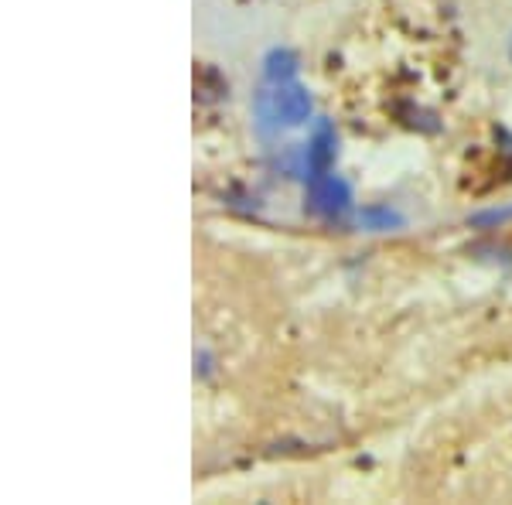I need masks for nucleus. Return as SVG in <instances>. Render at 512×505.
I'll use <instances>...</instances> for the list:
<instances>
[{
  "label": "nucleus",
  "instance_id": "nucleus-2",
  "mask_svg": "<svg viewBox=\"0 0 512 505\" xmlns=\"http://www.w3.org/2000/svg\"><path fill=\"white\" fill-rule=\"evenodd\" d=\"M338 161V134H335V123L318 117L315 127L308 134V144H301L297 151L291 154V178H301V181H318L325 175H332Z\"/></svg>",
  "mask_w": 512,
  "mask_h": 505
},
{
  "label": "nucleus",
  "instance_id": "nucleus-5",
  "mask_svg": "<svg viewBox=\"0 0 512 505\" xmlns=\"http://www.w3.org/2000/svg\"><path fill=\"white\" fill-rule=\"evenodd\" d=\"M263 82H294L297 72H301V62H297V55L291 52V48L277 45L270 48L267 55H263Z\"/></svg>",
  "mask_w": 512,
  "mask_h": 505
},
{
  "label": "nucleus",
  "instance_id": "nucleus-4",
  "mask_svg": "<svg viewBox=\"0 0 512 505\" xmlns=\"http://www.w3.org/2000/svg\"><path fill=\"white\" fill-rule=\"evenodd\" d=\"M355 226L366 229V233H396V229L407 226V215L393 205H383V202H373V205H362L355 212Z\"/></svg>",
  "mask_w": 512,
  "mask_h": 505
},
{
  "label": "nucleus",
  "instance_id": "nucleus-6",
  "mask_svg": "<svg viewBox=\"0 0 512 505\" xmlns=\"http://www.w3.org/2000/svg\"><path fill=\"white\" fill-rule=\"evenodd\" d=\"M512 222V205H495V209H482V212H475V215H468V226L472 229H502V226H509Z\"/></svg>",
  "mask_w": 512,
  "mask_h": 505
},
{
  "label": "nucleus",
  "instance_id": "nucleus-1",
  "mask_svg": "<svg viewBox=\"0 0 512 505\" xmlns=\"http://www.w3.org/2000/svg\"><path fill=\"white\" fill-rule=\"evenodd\" d=\"M315 120V99L301 82H263L253 96V123L263 137H280Z\"/></svg>",
  "mask_w": 512,
  "mask_h": 505
},
{
  "label": "nucleus",
  "instance_id": "nucleus-7",
  "mask_svg": "<svg viewBox=\"0 0 512 505\" xmlns=\"http://www.w3.org/2000/svg\"><path fill=\"white\" fill-rule=\"evenodd\" d=\"M195 376L198 379H209L212 376V355L209 352H195Z\"/></svg>",
  "mask_w": 512,
  "mask_h": 505
},
{
  "label": "nucleus",
  "instance_id": "nucleus-8",
  "mask_svg": "<svg viewBox=\"0 0 512 505\" xmlns=\"http://www.w3.org/2000/svg\"><path fill=\"white\" fill-rule=\"evenodd\" d=\"M509 59H512V38H509Z\"/></svg>",
  "mask_w": 512,
  "mask_h": 505
},
{
  "label": "nucleus",
  "instance_id": "nucleus-3",
  "mask_svg": "<svg viewBox=\"0 0 512 505\" xmlns=\"http://www.w3.org/2000/svg\"><path fill=\"white\" fill-rule=\"evenodd\" d=\"M304 209L325 222H342L352 212V185L338 175H325L308 185Z\"/></svg>",
  "mask_w": 512,
  "mask_h": 505
}]
</instances>
